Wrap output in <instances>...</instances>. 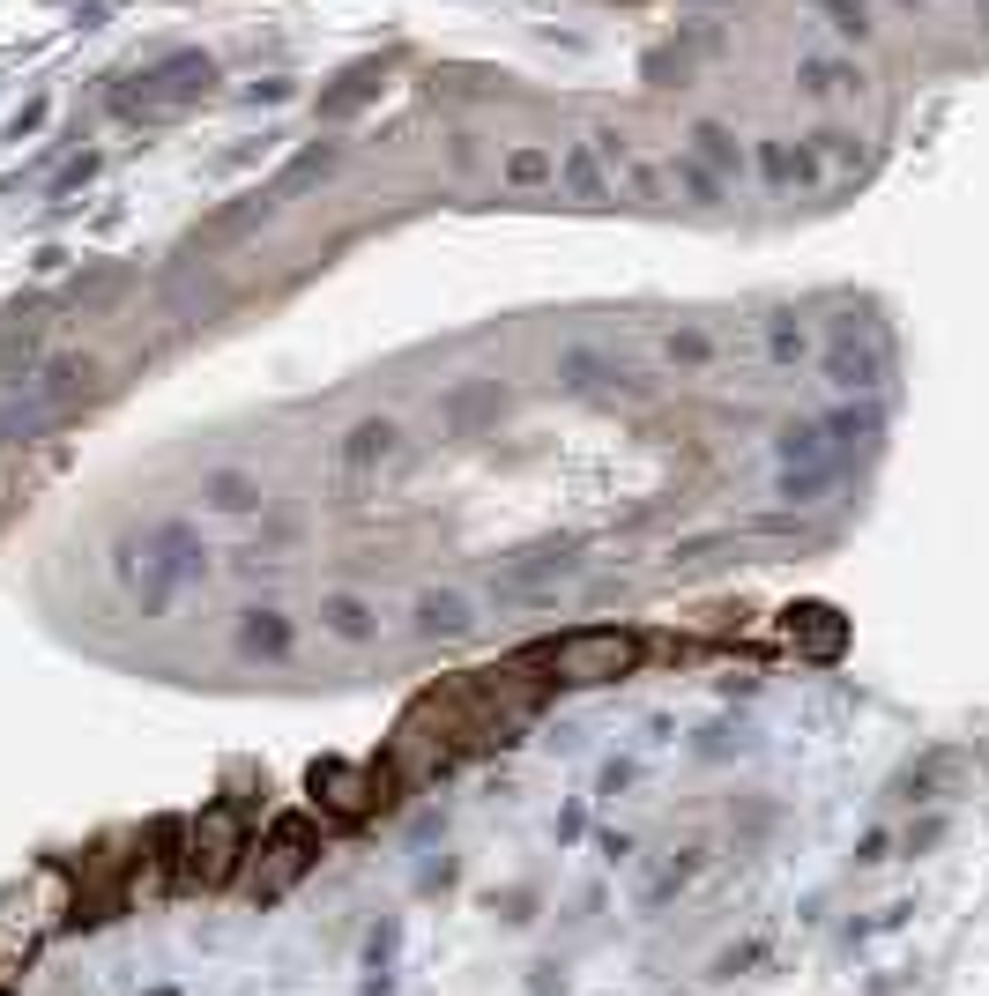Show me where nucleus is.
Segmentation results:
<instances>
[{"instance_id":"1","label":"nucleus","mask_w":989,"mask_h":996,"mask_svg":"<svg viewBox=\"0 0 989 996\" xmlns=\"http://www.w3.org/2000/svg\"><path fill=\"white\" fill-rule=\"evenodd\" d=\"M543 663L566 684H618V677L640 669V640L618 632V624H588V632H566L558 647H543Z\"/></svg>"},{"instance_id":"2","label":"nucleus","mask_w":989,"mask_h":996,"mask_svg":"<svg viewBox=\"0 0 989 996\" xmlns=\"http://www.w3.org/2000/svg\"><path fill=\"white\" fill-rule=\"evenodd\" d=\"M239 855H246V826L231 803H208L202 818L186 826V877L194 885H231L239 877Z\"/></svg>"},{"instance_id":"3","label":"nucleus","mask_w":989,"mask_h":996,"mask_svg":"<svg viewBox=\"0 0 989 996\" xmlns=\"http://www.w3.org/2000/svg\"><path fill=\"white\" fill-rule=\"evenodd\" d=\"M208 83H216L208 52H179V60L157 68V75H142V97H126V89H120V112H179V105H194Z\"/></svg>"},{"instance_id":"4","label":"nucleus","mask_w":989,"mask_h":996,"mask_svg":"<svg viewBox=\"0 0 989 996\" xmlns=\"http://www.w3.org/2000/svg\"><path fill=\"white\" fill-rule=\"evenodd\" d=\"M268 871H261V900H276L290 877H305L313 871V855H321V826L313 818H276V833H268Z\"/></svg>"},{"instance_id":"5","label":"nucleus","mask_w":989,"mask_h":996,"mask_svg":"<svg viewBox=\"0 0 989 996\" xmlns=\"http://www.w3.org/2000/svg\"><path fill=\"white\" fill-rule=\"evenodd\" d=\"M782 632L796 655H811V663H833L841 647H848V618L833 610V603H788L782 610Z\"/></svg>"},{"instance_id":"6","label":"nucleus","mask_w":989,"mask_h":996,"mask_svg":"<svg viewBox=\"0 0 989 996\" xmlns=\"http://www.w3.org/2000/svg\"><path fill=\"white\" fill-rule=\"evenodd\" d=\"M313 795L328 803L335 818H365L372 795H379V774H365V766H342V758H328V766H313Z\"/></svg>"},{"instance_id":"7","label":"nucleus","mask_w":989,"mask_h":996,"mask_svg":"<svg viewBox=\"0 0 989 996\" xmlns=\"http://www.w3.org/2000/svg\"><path fill=\"white\" fill-rule=\"evenodd\" d=\"M967 781H975V758H967V751H922L901 781H893V795H922V803H930V795H952V789H967Z\"/></svg>"},{"instance_id":"8","label":"nucleus","mask_w":989,"mask_h":996,"mask_svg":"<svg viewBox=\"0 0 989 996\" xmlns=\"http://www.w3.org/2000/svg\"><path fill=\"white\" fill-rule=\"evenodd\" d=\"M395 454H402V424H395V416H365V424L342 439V476H372V469H387Z\"/></svg>"},{"instance_id":"9","label":"nucleus","mask_w":989,"mask_h":996,"mask_svg":"<svg viewBox=\"0 0 989 996\" xmlns=\"http://www.w3.org/2000/svg\"><path fill=\"white\" fill-rule=\"evenodd\" d=\"M558 179H566V194H574L580 208L611 202V171H603V157H595V142H574V149L558 157Z\"/></svg>"},{"instance_id":"10","label":"nucleus","mask_w":989,"mask_h":996,"mask_svg":"<svg viewBox=\"0 0 989 996\" xmlns=\"http://www.w3.org/2000/svg\"><path fill=\"white\" fill-rule=\"evenodd\" d=\"M439 416H447L454 439H477V424H492V416H498V379H469V387H454Z\"/></svg>"},{"instance_id":"11","label":"nucleus","mask_w":989,"mask_h":996,"mask_svg":"<svg viewBox=\"0 0 989 996\" xmlns=\"http://www.w3.org/2000/svg\"><path fill=\"white\" fill-rule=\"evenodd\" d=\"M290 647H298V624L284 610H246L239 618V655H268V663H284Z\"/></svg>"},{"instance_id":"12","label":"nucleus","mask_w":989,"mask_h":996,"mask_svg":"<svg viewBox=\"0 0 989 996\" xmlns=\"http://www.w3.org/2000/svg\"><path fill=\"white\" fill-rule=\"evenodd\" d=\"M321 632H335L342 647H365L372 632H379V610H372L365 595H328V603H321Z\"/></svg>"},{"instance_id":"13","label":"nucleus","mask_w":989,"mask_h":996,"mask_svg":"<svg viewBox=\"0 0 989 996\" xmlns=\"http://www.w3.org/2000/svg\"><path fill=\"white\" fill-rule=\"evenodd\" d=\"M417 632L424 640H461V632H477V610L461 603V595H417Z\"/></svg>"},{"instance_id":"14","label":"nucleus","mask_w":989,"mask_h":996,"mask_svg":"<svg viewBox=\"0 0 989 996\" xmlns=\"http://www.w3.org/2000/svg\"><path fill=\"white\" fill-rule=\"evenodd\" d=\"M825 373H833V387H878V365H870V350H856V328L833 335V350H825Z\"/></svg>"},{"instance_id":"15","label":"nucleus","mask_w":989,"mask_h":996,"mask_svg":"<svg viewBox=\"0 0 989 996\" xmlns=\"http://www.w3.org/2000/svg\"><path fill=\"white\" fill-rule=\"evenodd\" d=\"M208 506H216V513H253V506H261V484H253L246 469H216V476H208Z\"/></svg>"},{"instance_id":"16","label":"nucleus","mask_w":989,"mask_h":996,"mask_svg":"<svg viewBox=\"0 0 989 996\" xmlns=\"http://www.w3.org/2000/svg\"><path fill=\"white\" fill-rule=\"evenodd\" d=\"M692 142H700V165H714V171H737L744 165V149L729 142V126L707 120V126H692Z\"/></svg>"},{"instance_id":"17","label":"nucleus","mask_w":989,"mask_h":996,"mask_svg":"<svg viewBox=\"0 0 989 996\" xmlns=\"http://www.w3.org/2000/svg\"><path fill=\"white\" fill-rule=\"evenodd\" d=\"M335 171V149H305V157H298V165L284 171V186H276V202H290V194H305V186H313V179H328Z\"/></svg>"},{"instance_id":"18","label":"nucleus","mask_w":989,"mask_h":996,"mask_svg":"<svg viewBox=\"0 0 989 996\" xmlns=\"http://www.w3.org/2000/svg\"><path fill=\"white\" fill-rule=\"evenodd\" d=\"M804 83L811 89H864V75L841 68V60H804Z\"/></svg>"},{"instance_id":"19","label":"nucleus","mask_w":989,"mask_h":996,"mask_svg":"<svg viewBox=\"0 0 989 996\" xmlns=\"http://www.w3.org/2000/svg\"><path fill=\"white\" fill-rule=\"evenodd\" d=\"M372 89H379V68H358V75H350V89H335V97H321V112H350V105H365Z\"/></svg>"},{"instance_id":"20","label":"nucleus","mask_w":989,"mask_h":996,"mask_svg":"<svg viewBox=\"0 0 989 996\" xmlns=\"http://www.w3.org/2000/svg\"><path fill=\"white\" fill-rule=\"evenodd\" d=\"M506 179H514V186H543V179H551V157H543V149H514V157H506Z\"/></svg>"},{"instance_id":"21","label":"nucleus","mask_w":989,"mask_h":996,"mask_svg":"<svg viewBox=\"0 0 989 996\" xmlns=\"http://www.w3.org/2000/svg\"><path fill=\"white\" fill-rule=\"evenodd\" d=\"M819 8L833 15V31H841V38H864V31H870V8H864V0H819Z\"/></svg>"},{"instance_id":"22","label":"nucleus","mask_w":989,"mask_h":996,"mask_svg":"<svg viewBox=\"0 0 989 996\" xmlns=\"http://www.w3.org/2000/svg\"><path fill=\"white\" fill-rule=\"evenodd\" d=\"M707 350H714V342H707L700 328H685V335H670V357H677V365H707Z\"/></svg>"},{"instance_id":"23","label":"nucleus","mask_w":989,"mask_h":996,"mask_svg":"<svg viewBox=\"0 0 989 996\" xmlns=\"http://www.w3.org/2000/svg\"><path fill=\"white\" fill-rule=\"evenodd\" d=\"M767 350H774V357H804V328H788V320H774V328H767Z\"/></svg>"},{"instance_id":"24","label":"nucleus","mask_w":989,"mask_h":996,"mask_svg":"<svg viewBox=\"0 0 989 996\" xmlns=\"http://www.w3.org/2000/svg\"><path fill=\"white\" fill-rule=\"evenodd\" d=\"M788 165H796V157H788L782 142H767V149H759V171H767L774 186H788Z\"/></svg>"},{"instance_id":"25","label":"nucleus","mask_w":989,"mask_h":996,"mask_svg":"<svg viewBox=\"0 0 989 996\" xmlns=\"http://www.w3.org/2000/svg\"><path fill=\"white\" fill-rule=\"evenodd\" d=\"M901 8H922V0H901Z\"/></svg>"}]
</instances>
